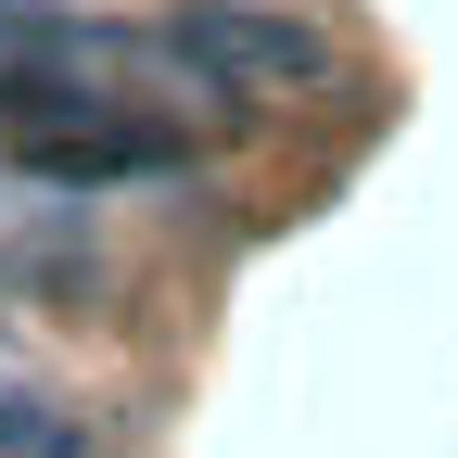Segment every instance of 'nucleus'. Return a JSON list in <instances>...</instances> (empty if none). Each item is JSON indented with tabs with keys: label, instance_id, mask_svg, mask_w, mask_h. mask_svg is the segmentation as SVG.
Here are the masks:
<instances>
[{
	"label": "nucleus",
	"instance_id": "obj_1",
	"mask_svg": "<svg viewBox=\"0 0 458 458\" xmlns=\"http://www.w3.org/2000/svg\"><path fill=\"white\" fill-rule=\"evenodd\" d=\"M153 26H165V51H179L204 128H242L255 102L318 89V77L344 64V38L306 26V13H280V0H179V13H153Z\"/></svg>",
	"mask_w": 458,
	"mask_h": 458
}]
</instances>
